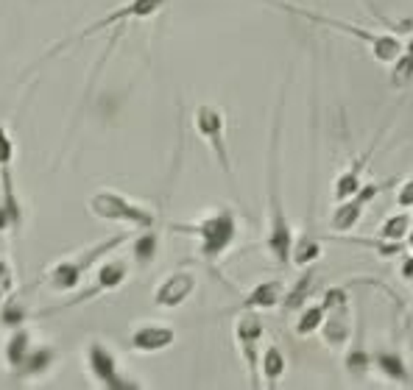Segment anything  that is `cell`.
Wrapping results in <instances>:
<instances>
[{
    "mask_svg": "<svg viewBox=\"0 0 413 390\" xmlns=\"http://www.w3.org/2000/svg\"><path fill=\"white\" fill-rule=\"evenodd\" d=\"M282 100L285 89L279 95V106L274 115V129H271V151H268V234H265V248L277 259V265L291 262L293 251V226L288 221V212L282 207V193H279V126H282Z\"/></svg>",
    "mask_w": 413,
    "mask_h": 390,
    "instance_id": "cell-1",
    "label": "cell"
},
{
    "mask_svg": "<svg viewBox=\"0 0 413 390\" xmlns=\"http://www.w3.org/2000/svg\"><path fill=\"white\" fill-rule=\"evenodd\" d=\"M173 232L193 234L198 240V254L204 262H218L238 240V218L229 207H218L193 223H173Z\"/></svg>",
    "mask_w": 413,
    "mask_h": 390,
    "instance_id": "cell-2",
    "label": "cell"
},
{
    "mask_svg": "<svg viewBox=\"0 0 413 390\" xmlns=\"http://www.w3.org/2000/svg\"><path fill=\"white\" fill-rule=\"evenodd\" d=\"M293 11H299V14L307 17L310 22H319V25H327V28H335V31H343V34H349V37L366 42L369 51H371V56H374L377 62H383V65H391V62L400 56V51H402V39H400L397 34L371 31V28H363V25H352V22H346V20H338V17L322 14V11H310V8H293Z\"/></svg>",
    "mask_w": 413,
    "mask_h": 390,
    "instance_id": "cell-3",
    "label": "cell"
},
{
    "mask_svg": "<svg viewBox=\"0 0 413 390\" xmlns=\"http://www.w3.org/2000/svg\"><path fill=\"white\" fill-rule=\"evenodd\" d=\"M89 212L95 218H103V221H117V223H126V226H134V229H151L154 226V212L134 204L132 198L115 193V190H101L89 198Z\"/></svg>",
    "mask_w": 413,
    "mask_h": 390,
    "instance_id": "cell-4",
    "label": "cell"
},
{
    "mask_svg": "<svg viewBox=\"0 0 413 390\" xmlns=\"http://www.w3.org/2000/svg\"><path fill=\"white\" fill-rule=\"evenodd\" d=\"M193 126H196V134L215 154L224 176L232 181V159H229V148H227V117H224V112L212 103H201L193 112Z\"/></svg>",
    "mask_w": 413,
    "mask_h": 390,
    "instance_id": "cell-5",
    "label": "cell"
},
{
    "mask_svg": "<svg viewBox=\"0 0 413 390\" xmlns=\"http://www.w3.org/2000/svg\"><path fill=\"white\" fill-rule=\"evenodd\" d=\"M262 337L265 326L260 320L257 310H243L235 320V343L241 349V357L246 363V371L251 377V385L260 388V354H262Z\"/></svg>",
    "mask_w": 413,
    "mask_h": 390,
    "instance_id": "cell-6",
    "label": "cell"
},
{
    "mask_svg": "<svg viewBox=\"0 0 413 390\" xmlns=\"http://www.w3.org/2000/svg\"><path fill=\"white\" fill-rule=\"evenodd\" d=\"M386 187H391V181H369V184H363L352 198H346V201H338L335 204V209H332L330 215V229L335 234H349L357 223H360V218H363V212H366V207L386 190Z\"/></svg>",
    "mask_w": 413,
    "mask_h": 390,
    "instance_id": "cell-7",
    "label": "cell"
},
{
    "mask_svg": "<svg viewBox=\"0 0 413 390\" xmlns=\"http://www.w3.org/2000/svg\"><path fill=\"white\" fill-rule=\"evenodd\" d=\"M87 365H89L95 382L103 385V388H129L132 385V382H126L120 377L117 360L109 351V346H103V343H89V349H87Z\"/></svg>",
    "mask_w": 413,
    "mask_h": 390,
    "instance_id": "cell-8",
    "label": "cell"
},
{
    "mask_svg": "<svg viewBox=\"0 0 413 390\" xmlns=\"http://www.w3.org/2000/svg\"><path fill=\"white\" fill-rule=\"evenodd\" d=\"M193 290H196V276L190 271H173L154 287V304L165 310L182 307L193 296Z\"/></svg>",
    "mask_w": 413,
    "mask_h": 390,
    "instance_id": "cell-9",
    "label": "cell"
},
{
    "mask_svg": "<svg viewBox=\"0 0 413 390\" xmlns=\"http://www.w3.org/2000/svg\"><path fill=\"white\" fill-rule=\"evenodd\" d=\"M176 343V329L170 323H140L132 334H129V346L140 354H157V351H165Z\"/></svg>",
    "mask_w": 413,
    "mask_h": 390,
    "instance_id": "cell-10",
    "label": "cell"
},
{
    "mask_svg": "<svg viewBox=\"0 0 413 390\" xmlns=\"http://www.w3.org/2000/svg\"><path fill=\"white\" fill-rule=\"evenodd\" d=\"M322 337L324 343L335 349V351H343L349 346V340L355 337V329H352V315H349V304L343 307H335V310H327V318L322 323Z\"/></svg>",
    "mask_w": 413,
    "mask_h": 390,
    "instance_id": "cell-11",
    "label": "cell"
},
{
    "mask_svg": "<svg viewBox=\"0 0 413 390\" xmlns=\"http://www.w3.org/2000/svg\"><path fill=\"white\" fill-rule=\"evenodd\" d=\"M371 151H374V148H369L366 154L355 156V159L335 176V181H332V198H335V204L352 198V195L363 187V170H366V164H369V159H371Z\"/></svg>",
    "mask_w": 413,
    "mask_h": 390,
    "instance_id": "cell-12",
    "label": "cell"
},
{
    "mask_svg": "<svg viewBox=\"0 0 413 390\" xmlns=\"http://www.w3.org/2000/svg\"><path fill=\"white\" fill-rule=\"evenodd\" d=\"M371 365L388 382H394V385H411V368H408V363H405V357L400 351L377 349V351H371Z\"/></svg>",
    "mask_w": 413,
    "mask_h": 390,
    "instance_id": "cell-13",
    "label": "cell"
},
{
    "mask_svg": "<svg viewBox=\"0 0 413 390\" xmlns=\"http://www.w3.org/2000/svg\"><path fill=\"white\" fill-rule=\"evenodd\" d=\"M260 374H262L268 388H277L279 379L288 374V357H285V351L277 343H268L262 349V354H260Z\"/></svg>",
    "mask_w": 413,
    "mask_h": 390,
    "instance_id": "cell-14",
    "label": "cell"
},
{
    "mask_svg": "<svg viewBox=\"0 0 413 390\" xmlns=\"http://www.w3.org/2000/svg\"><path fill=\"white\" fill-rule=\"evenodd\" d=\"M282 301V285L279 282H260L248 290L243 299V310H274Z\"/></svg>",
    "mask_w": 413,
    "mask_h": 390,
    "instance_id": "cell-15",
    "label": "cell"
},
{
    "mask_svg": "<svg viewBox=\"0 0 413 390\" xmlns=\"http://www.w3.org/2000/svg\"><path fill=\"white\" fill-rule=\"evenodd\" d=\"M411 221H413V215H408V209H400V212L388 215V218L380 223V232H377V237H380L383 242L402 245V242H408V234H411Z\"/></svg>",
    "mask_w": 413,
    "mask_h": 390,
    "instance_id": "cell-16",
    "label": "cell"
},
{
    "mask_svg": "<svg viewBox=\"0 0 413 390\" xmlns=\"http://www.w3.org/2000/svg\"><path fill=\"white\" fill-rule=\"evenodd\" d=\"M322 240L313 234H302L293 237V251H291V262H296L299 268H310L316 259H322Z\"/></svg>",
    "mask_w": 413,
    "mask_h": 390,
    "instance_id": "cell-17",
    "label": "cell"
},
{
    "mask_svg": "<svg viewBox=\"0 0 413 390\" xmlns=\"http://www.w3.org/2000/svg\"><path fill=\"white\" fill-rule=\"evenodd\" d=\"M343 368H346L352 377H363V374L371 368V351H366V346H363L360 337H357V343L349 340L346 357H343Z\"/></svg>",
    "mask_w": 413,
    "mask_h": 390,
    "instance_id": "cell-18",
    "label": "cell"
},
{
    "mask_svg": "<svg viewBox=\"0 0 413 390\" xmlns=\"http://www.w3.org/2000/svg\"><path fill=\"white\" fill-rule=\"evenodd\" d=\"M126 276H129V265L123 259H109L98 271V287H95V293L98 290H115V287H120Z\"/></svg>",
    "mask_w": 413,
    "mask_h": 390,
    "instance_id": "cell-19",
    "label": "cell"
},
{
    "mask_svg": "<svg viewBox=\"0 0 413 390\" xmlns=\"http://www.w3.org/2000/svg\"><path fill=\"white\" fill-rule=\"evenodd\" d=\"M413 81V34H411V42L402 45L400 56L391 62V84L394 86H408Z\"/></svg>",
    "mask_w": 413,
    "mask_h": 390,
    "instance_id": "cell-20",
    "label": "cell"
},
{
    "mask_svg": "<svg viewBox=\"0 0 413 390\" xmlns=\"http://www.w3.org/2000/svg\"><path fill=\"white\" fill-rule=\"evenodd\" d=\"M324 318H327V310H324L322 301H319V304H307L305 310L299 312V318H296V334H299V337L316 334V332L322 329Z\"/></svg>",
    "mask_w": 413,
    "mask_h": 390,
    "instance_id": "cell-21",
    "label": "cell"
},
{
    "mask_svg": "<svg viewBox=\"0 0 413 390\" xmlns=\"http://www.w3.org/2000/svg\"><path fill=\"white\" fill-rule=\"evenodd\" d=\"M310 287H313V268H310V271H305V273H302V279L296 282V287L285 293V307H288V310H296V307L307 304Z\"/></svg>",
    "mask_w": 413,
    "mask_h": 390,
    "instance_id": "cell-22",
    "label": "cell"
},
{
    "mask_svg": "<svg viewBox=\"0 0 413 390\" xmlns=\"http://www.w3.org/2000/svg\"><path fill=\"white\" fill-rule=\"evenodd\" d=\"M157 248H160V237H157V234L154 232L140 234V237L134 240V259L143 262V265H148V262H154Z\"/></svg>",
    "mask_w": 413,
    "mask_h": 390,
    "instance_id": "cell-23",
    "label": "cell"
},
{
    "mask_svg": "<svg viewBox=\"0 0 413 390\" xmlns=\"http://www.w3.org/2000/svg\"><path fill=\"white\" fill-rule=\"evenodd\" d=\"M324 310H335V307H343L349 304V287L346 285H335V287H327L324 290V299H322Z\"/></svg>",
    "mask_w": 413,
    "mask_h": 390,
    "instance_id": "cell-24",
    "label": "cell"
},
{
    "mask_svg": "<svg viewBox=\"0 0 413 390\" xmlns=\"http://www.w3.org/2000/svg\"><path fill=\"white\" fill-rule=\"evenodd\" d=\"M394 201H397V207H400V209H413V176L411 178H405V181L397 187Z\"/></svg>",
    "mask_w": 413,
    "mask_h": 390,
    "instance_id": "cell-25",
    "label": "cell"
},
{
    "mask_svg": "<svg viewBox=\"0 0 413 390\" xmlns=\"http://www.w3.org/2000/svg\"><path fill=\"white\" fill-rule=\"evenodd\" d=\"M400 273H402L405 282H413V254L402 256V262H400Z\"/></svg>",
    "mask_w": 413,
    "mask_h": 390,
    "instance_id": "cell-26",
    "label": "cell"
},
{
    "mask_svg": "<svg viewBox=\"0 0 413 390\" xmlns=\"http://www.w3.org/2000/svg\"><path fill=\"white\" fill-rule=\"evenodd\" d=\"M408 242L413 245V221H411V234H408Z\"/></svg>",
    "mask_w": 413,
    "mask_h": 390,
    "instance_id": "cell-27",
    "label": "cell"
}]
</instances>
